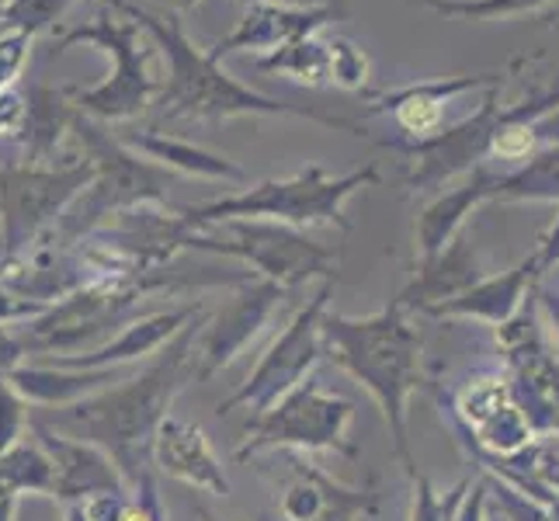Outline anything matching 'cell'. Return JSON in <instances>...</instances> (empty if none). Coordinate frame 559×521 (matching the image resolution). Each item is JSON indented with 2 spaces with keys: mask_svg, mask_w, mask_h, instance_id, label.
Masks as SVG:
<instances>
[{
  "mask_svg": "<svg viewBox=\"0 0 559 521\" xmlns=\"http://www.w3.org/2000/svg\"><path fill=\"white\" fill-rule=\"evenodd\" d=\"M205 317L209 310L188 320L185 331L157 358H150L146 369H140L136 376H126L122 382L87 400H76L70 407H43V414L28 417L60 435L105 449L132 487L140 476L153 473L150 446L160 421L170 414V403L178 400L188 382H195V341Z\"/></svg>",
  "mask_w": 559,
  "mask_h": 521,
  "instance_id": "obj_1",
  "label": "cell"
},
{
  "mask_svg": "<svg viewBox=\"0 0 559 521\" xmlns=\"http://www.w3.org/2000/svg\"><path fill=\"white\" fill-rule=\"evenodd\" d=\"M323 358L348 372L369 393L393 438L403 470L417 473L411 455V396L420 386V331L393 299L372 317H344L326 310L320 320Z\"/></svg>",
  "mask_w": 559,
  "mask_h": 521,
  "instance_id": "obj_2",
  "label": "cell"
},
{
  "mask_svg": "<svg viewBox=\"0 0 559 521\" xmlns=\"http://www.w3.org/2000/svg\"><path fill=\"white\" fill-rule=\"evenodd\" d=\"M111 11L129 14L132 22H140L153 43H157L170 60V81L157 94L160 119H237V115H296V119H313L320 126L344 129L352 137H365V126H358L348 115L326 111L323 105H296L264 98V94L237 84L234 76L223 73L219 63H212L205 52H199L188 43V35L175 17L153 14L146 8L129 4V0H115Z\"/></svg>",
  "mask_w": 559,
  "mask_h": 521,
  "instance_id": "obj_3",
  "label": "cell"
},
{
  "mask_svg": "<svg viewBox=\"0 0 559 521\" xmlns=\"http://www.w3.org/2000/svg\"><path fill=\"white\" fill-rule=\"evenodd\" d=\"M379 167L365 164L361 170L348 174H326L320 164L302 167L293 178L282 181H261L254 188L240 191V196H226V199H212L202 205H185L178 209V216L188 229H202L212 223H226V220H267V223H282V226H337V229H352L348 216H344V202H348L355 191L379 185Z\"/></svg>",
  "mask_w": 559,
  "mask_h": 521,
  "instance_id": "obj_4",
  "label": "cell"
},
{
  "mask_svg": "<svg viewBox=\"0 0 559 521\" xmlns=\"http://www.w3.org/2000/svg\"><path fill=\"white\" fill-rule=\"evenodd\" d=\"M70 132L81 140L84 161L94 164V181L70 202L60 223L46 234L52 244H76L111 216H122V212L140 205H157L167 199L170 174L140 161L129 146L111 140V132H105L98 119L76 111Z\"/></svg>",
  "mask_w": 559,
  "mask_h": 521,
  "instance_id": "obj_5",
  "label": "cell"
},
{
  "mask_svg": "<svg viewBox=\"0 0 559 521\" xmlns=\"http://www.w3.org/2000/svg\"><path fill=\"white\" fill-rule=\"evenodd\" d=\"M355 403L341 393L323 390L310 376L293 393H285L264 414L247 417L243 446L234 452L237 462L258 459L264 452H334L344 459H358V446L352 441Z\"/></svg>",
  "mask_w": 559,
  "mask_h": 521,
  "instance_id": "obj_6",
  "label": "cell"
},
{
  "mask_svg": "<svg viewBox=\"0 0 559 521\" xmlns=\"http://www.w3.org/2000/svg\"><path fill=\"white\" fill-rule=\"evenodd\" d=\"M219 234L212 237L205 229H191L185 250H202V254L237 258L264 282L282 288H299L306 282H334L337 279V250L310 240L296 226L267 223V220H226L212 223Z\"/></svg>",
  "mask_w": 559,
  "mask_h": 521,
  "instance_id": "obj_7",
  "label": "cell"
},
{
  "mask_svg": "<svg viewBox=\"0 0 559 521\" xmlns=\"http://www.w3.org/2000/svg\"><path fill=\"white\" fill-rule=\"evenodd\" d=\"M153 293L136 282H87L76 293L52 303L43 317L17 327L28 355H81L119 334L129 320L143 317Z\"/></svg>",
  "mask_w": 559,
  "mask_h": 521,
  "instance_id": "obj_8",
  "label": "cell"
},
{
  "mask_svg": "<svg viewBox=\"0 0 559 521\" xmlns=\"http://www.w3.org/2000/svg\"><path fill=\"white\" fill-rule=\"evenodd\" d=\"M140 38H143V25L132 22V17L122 22V17L111 14V8H105L91 28H73L60 38V52L76 43H91V46H102L108 56H115V63H119L111 81L91 91H67V98L76 105V111H84L98 122H122L146 111V105L164 91V84H160V76H153L150 70L153 49L140 46Z\"/></svg>",
  "mask_w": 559,
  "mask_h": 521,
  "instance_id": "obj_9",
  "label": "cell"
},
{
  "mask_svg": "<svg viewBox=\"0 0 559 521\" xmlns=\"http://www.w3.org/2000/svg\"><path fill=\"white\" fill-rule=\"evenodd\" d=\"M91 181L94 164L84 157L60 167L0 164V258L22 254L43 240Z\"/></svg>",
  "mask_w": 559,
  "mask_h": 521,
  "instance_id": "obj_10",
  "label": "cell"
},
{
  "mask_svg": "<svg viewBox=\"0 0 559 521\" xmlns=\"http://www.w3.org/2000/svg\"><path fill=\"white\" fill-rule=\"evenodd\" d=\"M334 282H323L320 293L296 310V317L285 323V331L267 344V352L258 358L250 376L237 386L226 400L216 403V414L226 417L234 411H247L250 417L264 414L272 403H278L285 393H293L299 382L310 379V372L323 358V341H320V320L331 303Z\"/></svg>",
  "mask_w": 559,
  "mask_h": 521,
  "instance_id": "obj_11",
  "label": "cell"
},
{
  "mask_svg": "<svg viewBox=\"0 0 559 521\" xmlns=\"http://www.w3.org/2000/svg\"><path fill=\"white\" fill-rule=\"evenodd\" d=\"M497 347L508 365L511 393L535 438L559 435V358L549 352L535 288L504 327H497Z\"/></svg>",
  "mask_w": 559,
  "mask_h": 521,
  "instance_id": "obj_12",
  "label": "cell"
},
{
  "mask_svg": "<svg viewBox=\"0 0 559 521\" xmlns=\"http://www.w3.org/2000/svg\"><path fill=\"white\" fill-rule=\"evenodd\" d=\"M504 87H490L469 119H462L449 129H438L428 140H382V146H390L403 153L407 161H414L407 174V188L424 196L441 185H449L462 174H469L490 157V143L497 137V129L504 126Z\"/></svg>",
  "mask_w": 559,
  "mask_h": 521,
  "instance_id": "obj_13",
  "label": "cell"
},
{
  "mask_svg": "<svg viewBox=\"0 0 559 521\" xmlns=\"http://www.w3.org/2000/svg\"><path fill=\"white\" fill-rule=\"evenodd\" d=\"M285 299L288 288L250 279L237 288L234 299L223 303L216 313H209L195 341V382H209L212 376L226 372L247 347H254L267 323L278 317Z\"/></svg>",
  "mask_w": 559,
  "mask_h": 521,
  "instance_id": "obj_14",
  "label": "cell"
},
{
  "mask_svg": "<svg viewBox=\"0 0 559 521\" xmlns=\"http://www.w3.org/2000/svg\"><path fill=\"white\" fill-rule=\"evenodd\" d=\"M452 417L459 435L473 441V459H508L535 441L508 372L469 376L452 400Z\"/></svg>",
  "mask_w": 559,
  "mask_h": 521,
  "instance_id": "obj_15",
  "label": "cell"
},
{
  "mask_svg": "<svg viewBox=\"0 0 559 521\" xmlns=\"http://www.w3.org/2000/svg\"><path fill=\"white\" fill-rule=\"evenodd\" d=\"M528 63V56H518L504 70H487V73H459V76H441V81H424L400 91H379L369 94V115H393L400 126L403 140H428L445 122V108L469 91H490L504 87L508 76H514Z\"/></svg>",
  "mask_w": 559,
  "mask_h": 521,
  "instance_id": "obj_16",
  "label": "cell"
},
{
  "mask_svg": "<svg viewBox=\"0 0 559 521\" xmlns=\"http://www.w3.org/2000/svg\"><path fill=\"white\" fill-rule=\"evenodd\" d=\"M28 431L38 438V446L46 449L52 462V497L60 505H84L91 497L129 490L122 470L115 466V459L105 449L52 431L46 424H35L32 417H28Z\"/></svg>",
  "mask_w": 559,
  "mask_h": 521,
  "instance_id": "obj_17",
  "label": "cell"
},
{
  "mask_svg": "<svg viewBox=\"0 0 559 521\" xmlns=\"http://www.w3.org/2000/svg\"><path fill=\"white\" fill-rule=\"evenodd\" d=\"M202 310H205L202 303H181L170 306V310H146L143 317L129 320L119 334H111L105 344L81 355L52 358L49 365H63V369H129L132 362L157 358L185 331V323L195 320Z\"/></svg>",
  "mask_w": 559,
  "mask_h": 521,
  "instance_id": "obj_18",
  "label": "cell"
},
{
  "mask_svg": "<svg viewBox=\"0 0 559 521\" xmlns=\"http://www.w3.org/2000/svg\"><path fill=\"white\" fill-rule=\"evenodd\" d=\"M150 462H153V473H164L167 479H178V484L199 494H209V497L229 494V476L223 470V459L212 449L205 428L195 421L167 414L160 421L157 435H153Z\"/></svg>",
  "mask_w": 559,
  "mask_h": 521,
  "instance_id": "obj_19",
  "label": "cell"
},
{
  "mask_svg": "<svg viewBox=\"0 0 559 521\" xmlns=\"http://www.w3.org/2000/svg\"><path fill=\"white\" fill-rule=\"evenodd\" d=\"M379 511V494L372 487H344L313 462L293 459V476L282 487V521H358Z\"/></svg>",
  "mask_w": 559,
  "mask_h": 521,
  "instance_id": "obj_20",
  "label": "cell"
},
{
  "mask_svg": "<svg viewBox=\"0 0 559 521\" xmlns=\"http://www.w3.org/2000/svg\"><path fill=\"white\" fill-rule=\"evenodd\" d=\"M497 181L500 174L490 164H479L469 174H462V181L452 191H441V196H435L420 209V216L414 223V268L438 258L466 229L473 209L493 199Z\"/></svg>",
  "mask_w": 559,
  "mask_h": 521,
  "instance_id": "obj_21",
  "label": "cell"
},
{
  "mask_svg": "<svg viewBox=\"0 0 559 521\" xmlns=\"http://www.w3.org/2000/svg\"><path fill=\"white\" fill-rule=\"evenodd\" d=\"M538 279H543V275H538L535 254H528L522 264L508 268V272L479 279L476 285L466 288V293H459V296H452L445 303L431 306V310H424V317L476 320V323H490L497 331V327H504L518 310H522V303L532 296V288L538 285Z\"/></svg>",
  "mask_w": 559,
  "mask_h": 521,
  "instance_id": "obj_22",
  "label": "cell"
},
{
  "mask_svg": "<svg viewBox=\"0 0 559 521\" xmlns=\"http://www.w3.org/2000/svg\"><path fill=\"white\" fill-rule=\"evenodd\" d=\"M334 17L331 8H285V4H267V0H250V8L243 14V22L219 38L205 56L212 63H219L226 52L234 49H282L293 38L326 28V22Z\"/></svg>",
  "mask_w": 559,
  "mask_h": 521,
  "instance_id": "obj_23",
  "label": "cell"
},
{
  "mask_svg": "<svg viewBox=\"0 0 559 521\" xmlns=\"http://www.w3.org/2000/svg\"><path fill=\"white\" fill-rule=\"evenodd\" d=\"M479 279H487L484 258H479L476 244L469 240L466 229H462V234L445 250H441L438 258L414 268V282L396 296V303L407 313H424V310H431V306H438V303L466 293V288L476 285Z\"/></svg>",
  "mask_w": 559,
  "mask_h": 521,
  "instance_id": "obj_24",
  "label": "cell"
},
{
  "mask_svg": "<svg viewBox=\"0 0 559 521\" xmlns=\"http://www.w3.org/2000/svg\"><path fill=\"white\" fill-rule=\"evenodd\" d=\"M132 376L129 369H63V365H17L11 372L14 390L35 407H70L76 400H87L108 386Z\"/></svg>",
  "mask_w": 559,
  "mask_h": 521,
  "instance_id": "obj_25",
  "label": "cell"
},
{
  "mask_svg": "<svg viewBox=\"0 0 559 521\" xmlns=\"http://www.w3.org/2000/svg\"><path fill=\"white\" fill-rule=\"evenodd\" d=\"M119 143L129 146L132 153H143V157L157 161L164 170H181V174H191V178H212V181H243L247 178L240 164L219 157V153H209L195 143L175 140L157 129L126 132Z\"/></svg>",
  "mask_w": 559,
  "mask_h": 521,
  "instance_id": "obj_26",
  "label": "cell"
},
{
  "mask_svg": "<svg viewBox=\"0 0 559 521\" xmlns=\"http://www.w3.org/2000/svg\"><path fill=\"white\" fill-rule=\"evenodd\" d=\"M76 105H70L67 91H49V87H32L25 98V150L32 167H46V161L56 153L60 140L73 129Z\"/></svg>",
  "mask_w": 559,
  "mask_h": 521,
  "instance_id": "obj_27",
  "label": "cell"
},
{
  "mask_svg": "<svg viewBox=\"0 0 559 521\" xmlns=\"http://www.w3.org/2000/svg\"><path fill=\"white\" fill-rule=\"evenodd\" d=\"M490 202H556L559 205V143L538 146L518 170L500 174Z\"/></svg>",
  "mask_w": 559,
  "mask_h": 521,
  "instance_id": "obj_28",
  "label": "cell"
},
{
  "mask_svg": "<svg viewBox=\"0 0 559 521\" xmlns=\"http://www.w3.org/2000/svg\"><path fill=\"white\" fill-rule=\"evenodd\" d=\"M0 487H8L14 497L22 494L52 497V462L35 435L32 438L25 435L11 449L0 452Z\"/></svg>",
  "mask_w": 559,
  "mask_h": 521,
  "instance_id": "obj_29",
  "label": "cell"
},
{
  "mask_svg": "<svg viewBox=\"0 0 559 521\" xmlns=\"http://www.w3.org/2000/svg\"><path fill=\"white\" fill-rule=\"evenodd\" d=\"M261 67L264 70H278V73H293L296 81L310 84V87L331 84V49H326L323 28L293 38L288 46L275 49L267 60H261Z\"/></svg>",
  "mask_w": 559,
  "mask_h": 521,
  "instance_id": "obj_30",
  "label": "cell"
},
{
  "mask_svg": "<svg viewBox=\"0 0 559 521\" xmlns=\"http://www.w3.org/2000/svg\"><path fill=\"white\" fill-rule=\"evenodd\" d=\"M424 4L449 17H466V22H500V17L543 11L552 0H424Z\"/></svg>",
  "mask_w": 559,
  "mask_h": 521,
  "instance_id": "obj_31",
  "label": "cell"
},
{
  "mask_svg": "<svg viewBox=\"0 0 559 521\" xmlns=\"http://www.w3.org/2000/svg\"><path fill=\"white\" fill-rule=\"evenodd\" d=\"M469 479H462L452 490L438 494L420 473H411V521H455L462 500H466Z\"/></svg>",
  "mask_w": 559,
  "mask_h": 521,
  "instance_id": "obj_32",
  "label": "cell"
},
{
  "mask_svg": "<svg viewBox=\"0 0 559 521\" xmlns=\"http://www.w3.org/2000/svg\"><path fill=\"white\" fill-rule=\"evenodd\" d=\"M326 49H331V84L344 91H361L369 84V56L358 43L344 35H326Z\"/></svg>",
  "mask_w": 559,
  "mask_h": 521,
  "instance_id": "obj_33",
  "label": "cell"
},
{
  "mask_svg": "<svg viewBox=\"0 0 559 521\" xmlns=\"http://www.w3.org/2000/svg\"><path fill=\"white\" fill-rule=\"evenodd\" d=\"M67 8H70V0H11V4L0 11V22H4V28H14L32 38L38 32H46L52 22H60Z\"/></svg>",
  "mask_w": 559,
  "mask_h": 521,
  "instance_id": "obj_34",
  "label": "cell"
},
{
  "mask_svg": "<svg viewBox=\"0 0 559 521\" xmlns=\"http://www.w3.org/2000/svg\"><path fill=\"white\" fill-rule=\"evenodd\" d=\"M28 431V403L14 390L11 376H0V452L22 441Z\"/></svg>",
  "mask_w": 559,
  "mask_h": 521,
  "instance_id": "obj_35",
  "label": "cell"
},
{
  "mask_svg": "<svg viewBox=\"0 0 559 521\" xmlns=\"http://www.w3.org/2000/svg\"><path fill=\"white\" fill-rule=\"evenodd\" d=\"M28 43H32L28 35L14 28H0V94L11 91L17 84V76H22L28 60Z\"/></svg>",
  "mask_w": 559,
  "mask_h": 521,
  "instance_id": "obj_36",
  "label": "cell"
},
{
  "mask_svg": "<svg viewBox=\"0 0 559 521\" xmlns=\"http://www.w3.org/2000/svg\"><path fill=\"white\" fill-rule=\"evenodd\" d=\"M49 310V306L43 303H32L25 296L11 293L8 285H0V327H22L35 317H43Z\"/></svg>",
  "mask_w": 559,
  "mask_h": 521,
  "instance_id": "obj_37",
  "label": "cell"
},
{
  "mask_svg": "<svg viewBox=\"0 0 559 521\" xmlns=\"http://www.w3.org/2000/svg\"><path fill=\"white\" fill-rule=\"evenodd\" d=\"M28 352L17 327H0V376H11L17 365H25Z\"/></svg>",
  "mask_w": 559,
  "mask_h": 521,
  "instance_id": "obj_38",
  "label": "cell"
},
{
  "mask_svg": "<svg viewBox=\"0 0 559 521\" xmlns=\"http://www.w3.org/2000/svg\"><path fill=\"white\" fill-rule=\"evenodd\" d=\"M25 126V98L14 87L0 94V137H14Z\"/></svg>",
  "mask_w": 559,
  "mask_h": 521,
  "instance_id": "obj_39",
  "label": "cell"
},
{
  "mask_svg": "<svg viewBox=\"0 0 559 521\" xmlns=\"http://www.w3.org/2000/svg\"><path fill=\"white\" fill-rule=\"evenodd\" d=\"M535 264H538V275H549L552 268H559V216L552 220V226L546 229V237L538 240V247L532 250Z\"/></svg>",
  "mask_w": 559,
  "mask_h": 521,
  "instance_id": "obj_40",
  "label": "cell"
},
{
  "mask_svg": "<svg viewBox=\"0 0 559 521\" xmlns=\"http://www.w3.org/2000/svg\"><path fill=\"white\" fill-rule=\"evenodd\" d=\"M487 514V484L479 479V484L466 490V500H462V508H459V518L455 521H484Z\"/></svg>",
  "mask_w": 559,
  "mask_h": 521,
  "instance_id": "obj_41",
  "label": "cell"
},
{
  "mask_svg": "<svg viewBox=\"0 0 559 521\" xmlns=\"http://www.w3.org/2000/svg\"><path fill=\"white\" fill-rule=\"evenodd\" d=\"M535 306H538V317H546L559 338V293H549V288L535 285Z\"/></svg>",
  "mask_w": 559,
  "mask_h": 521,
  "instance_id": "obj_42",
  "label": "cell"
},
{
  "mask_svg": "<svg viewBox=\"0 0 559 521\" xmlns=\"http://www.w3.org/2000/svg\"><path fill=\"white\" fill-rule=\"evenodd\" d=\"M535 132H552V137H556L552 143H559V111H556V115H549V119L538 122V126H535Z\"/></svg>",
  "mask_w": 559,
  "mask_h": 521,
  "instance_id": "obj_43",
  "label": "cell"
},
{
  "mask_svg": "<svg viewBox=\"0 0 559 521\" xmlns=\"http://www.w3.org/2000/svg\"><path fill=\"white\" fill-rule=\"evenodd\" d=\"M17 497H0V521H14Z\"/></svg>",
  "mask_w": 559,
  "mask_h": 521,
  "instance_id": "obj_44",
  "label": "cell"
},
{
  "mask_svg": "<svg viewBox=\"0 0 559 521\" xmlns=\"http://www.w3.org/2000/svg\"><path fill=\"white\" fill-rule=\"evenodd\" d=\"M484 521H508L504 518V511H500L493 500H490V494H487V514H484Z\"/></svg>",
  "mask_w": 559,
  "mask_h": 521,
  "instance_id": "obj_45",
  "label": "cell"
},
{
  "mask_svg": "<svg viewBox=\"0 0 559 521\" xmlns=\"http://www.w3.org/2000/svg\"><path fill=\"white\" fill-rule=\"evenodd\" d=\"M67 521H87L84 508L81 505H67Z\"/></svg>",
  "mask_w": 559,
  "mask_h": 521,
  "instance_id": "obj_46",
  "label": "cell"
},
{
  "mask_svg": "<svg viewBox=\"0 0 559 521\" xmlns=\"http://www.w3.org/2000/svg\"><path fill=\"white\" fill-rule=\"evenodd\" d=\"M267 4H285V8H306V4H317V0H267Z\"/></svg>",
  "mask_w": 559,
  "mask_h": 521,
  "instance_id": "obj_47",
  "label": "cell"
},
{
  "mask_svg": "<svg viewBox=\"0 0 559 521\" xmlns=\"http://www.w3.org/2000/svg\"><path fill=\"white\" fill-rule=\"evenodd\" d=\"M199 511V518L202 521H234V518H219V514H212V511H205V508H195Z\"/></svg>",
  "mask_w": 559,
  "mask_h": 521,
  "instance_id": "obj_48",
  "label": "cell"
},
{
  "mask_svg": "<svg viewBox=\"0 0 559 521\" xmlns=\"http://www.w3.org/2000/svg\"><path fill=\"white\" fill-rule=\"evenodd\" d=\"M331 11H334V17H341L344 14V0H331Z\"/></svg>",
  "mask_w": 559,
  "mask_h": 521,
  "instance_id": "obj_49",
  "label": "cell"
},
{
  "mask_svg": "<svg viewBox=\"0 0 559 521\" xmlns=\"http://www.w3.org/2000/svg\"><path fill=\"white\" fill-rule=\"evenodd\" d=\"M8 4H11V0H0V11H4V8H8Z\"/></svg>",
  "mask_w": 559,
  "mask_h": 521,
  "instance_id": "obj_50",
  "label": "cell"
},
{
  "mask_svg": "<svg viewBox=\"0 0 559 521\" xmlns=\"http://www.w3.org/2000/svg\"><path fill=\"white\" fill-rule=\"evenodd\" d=\"M556 84H559V76H556Z\"/></svg>",
  "mask_w": 559,
  "mask_h": 521,
  "instance_id": "obj_51",
  "label": "cell"
}]
</instances>
